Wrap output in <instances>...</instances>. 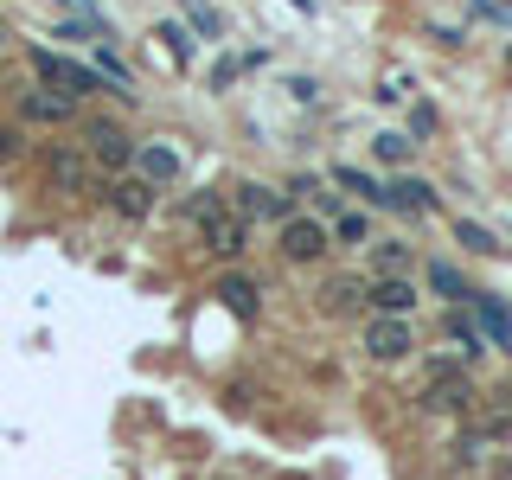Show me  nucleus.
<instances>
[{
	"label": "nucleus",
	"mask_w": 512,
	"mask_h": 480,
	"mask_svg": "<svg viewBox=\"0 0 512 480\" xmlns=\"http://www.w3.org/2000/svg\"><path fill=\"white\" fill-rule=\"evenodd\" d=\"M429 282H436V295H448V301H468V282L455 276V263H429Z\"/></svg>",
	"instance_id": "17"
},
{
	"label": "nucleus",
	"mask_w": 512,
	"mask_h": 480,
	"mask_svg": "<svg viewBox=\"0 0 512 480\" xmlns=\"http://www.w3.org/2000/svg\"><path fill=\"white\" fill-rule=\"evenodd\" d=\"M365 301H372L378 314H397V320H410V301H416V288H410V276H384V282H372V288H365Z\"/></svg>",
	"instance_id": "7"
},
{
	"label": "nucleus",
	"mask_w": 512,
	"mask_h": 480,
	"mask_svg": "<svg viewBox=\"0 0 512 480\" xmlns=\"http://www.w3.org/2000/svg\"><path fill=\"white\" fill-rule=\"evenodd\" d=\"M32 64H39V77L52 84V96H71V103H77V96L96 90V71H84V64H71V58H58V52H45V45L32 52Z\"/></svg>",
	"instance_id": "1"
},
{
	"label": "nucleus",
	"mask_w": 512,
	"mask_h": 480,
	"mask_svg": "<svg viewBox=\"0 0 512 480\" xmlns=\"http://www.w3.org/2000/svg\"><path fill=\"white\" fill-rule=\"evenodd\" d=\"M218 295L231 301L237 314H256V301H263V288H256V282H244V276H224V282H218Z\"/></svg>",
	"instance_id": "14"
},
{
	"label": "nucleus",
	"mask_w": 512,
	"mask_h": 480,
	"mask_svg": "<svg viewBox=\"0 0 512 480\" xmlns=\"http://www.w3.org/2000/svg\"><path fill=\"white\" fill-rule=\"evenodd\" d=\"M378 154H384V160H404L410 141H404V135H378Z\"/></svg>",
	"instance_id": "22"
},
{
	"label": "nucleus",
	"mask_w": 512,
	"mask_h": 480,
	"mask_svg": "<svg viewBox=\"0 0 512 480\" xmlns=\"http://www.w3.org/2000/svg\"><path fill=\"white\" fill-rule=\"evenodd\" d=\"M52 180H58L64 192H84V160L64 154V148H52Z\"/></svg>",
	"instance_id": "15"
},
{
	"label": "nucleus",
	"mask_w": 512,
	"mask_h": 480,
	"mask_svg": "<svg viewBox=\"0 0 512 480\" xmlns=\"http://www.w3.org/2000/svg\"><path fill=\"white\" fill-rule=\"evenodd\" d=\"M474 308H480V327H487V340L493 346H512V320H506V308L493 295H474Z\"/></svg>",
	"instance_id": "11"
},
{
	"label": "nucleus",
	"mask_w": 512,
	"mask_h": 480,
	"mask_svg": "<svg viewBox=\"0 0 512 480\" xmlns=\"http://www.w3.org/2000/svg\"><path fill=\"white\" fill-rule=\"evenodd\" d=\"M333 180H340L346 192H365V199H384V192H378L372 180H365V173H359V167H340V173H333Z\"/></svg>",
	"instance_id": "20"
},
{
	"label": "nucleus",
	"mask_w": 512,
	"mask_h": 480,
	"mask_svg": "<svg viewBox=\"0 0 512 480\" xmlns=\"http://www.w3.org/2000/svg\"><path fill=\"white\" fill-rule=\"evenodd\" d=\"M455 237H461V244H468L474 256H500V237H493L487 224H468V218H461V224H455Z\"/></svg>",
	"instance_id": "16"
},
{
	"label": "nucleus",
	"mask_w": 512,
	"mask_h": 480,
	"mask_svg": "<svg viewBox=\"0 0 512 480\" xmlns=\"http://www.w3.org/2000/svg\"><path fill=\"white\" fill-rule=\"evenodd\" d=\"M340 237H346V244H365V237H372V224H365V212H346V218H340Z\"/></svg>",
	"instance_id": "21"
},
{
	"label": "nucleus",
	"mask_w": 512,
	"mask_h": 480,
	"mask_svg": "<svg viewBox=\"0 0 512 480\" xmlns=\"http://www.w3.org/2000/svg\"><path fill=\"white\" fill-rule=\"evenodd\" d=\"M84 141H90V154H96V160H103V167H109V173H122V167H128V160H135V141H128V135H122V128H116V122H103V116H96V122L84 128Z\"/></svg>",
	"instance_id": "3"
},
{
	"label": "nucleus",
	"mask_w": 512,
	"mask_h": 480,
	"mask_svg": "<svg viewBox=\"0 0 512 480\" xmlns=\"http://www.w3.org/2000/svg\"><path fill=\"white\" fill-rule=\"evenodd\" d=\"M20 154V128H0V160H13Z\"/></svg>",
	"instance_id": "24"
},
{
	"label": "nucleus",
	"mask_w": 512,
	"mask_h": 480,
	"mask_svg": "<svg viewBox=\"0 0 512 480\" xmlns=\"http://www.w3.org/2000/svg\"><path fill=\"white\" fill-rule=\"evenodd\" d=\"M423 404L429 410H468L474 404V384L461 378V372H436V378H429V391H423Z\"/></svg>",
	"instance_id": "6"
},
{
	"label": "nucleus",
	"mask_w": 512,
	"mask_h": 480,
	"mask_svg": "<svg viewBox=\"0 0 512 480\" xmlns=\"http://www.w3.org/2000/svg\"><path fill=\"white\" fill-rule=\"evenodd\" d=\"M288 212V199H282V192L276 186H237V218H282Z\"/></svg>",
	"instance_id": "8"
},
{
	"label": "nucleus",
	"mask_w": 512,
	"mask_h": 480,
	"mask_svg": "<svg viewBox=\"0 0 512 480\" xmlns=\"http://www.w3.org/2000/svg\"><path fill=\"white\" fill-rule=\"evenodd\" d=\"M109 205H116L122 218H148L154 212V186L148 180H116L109 186Z\"/></svg>",
	"instance_id": "9"
},
{
	"label": "nucleus",
	"mask_w": 512,
	"mask_h": 480,
	"mask_svg": "<svg viewBox=\"0 0 512 480\" xmlns=\"http://www.w3.org/2000/svg\"><path fill=\"white\" fill-rule=\"evenodd\" d=\"M0 39H7V26H0Z\"/></svg>",
	"instance_id": "25"
},
{
	"label": "nucleus",
	"mask_w": 512,
	"mask_h": 480,
	"mask_svg": "<svg viewBox=\"0 0 512 480\" xmlns=\"http://www.w3.org/2000/svg\"><path fill=\"white\" fill-rule=\"evenodd\" d=\"M135 167L148 173V186L180 180V154H173V148H135Z\"/></svg>",
	"instance_id": "10"
},
{
	"label": "nucleus",
	"mask_w": 512,
	"mask_h": 480,
	"mask_svg": "<svg viewBox=\"0 0 512 480\" xmlns=\"http://www.w3.org/2000/svg\"><path fill=\"white\" fill-rule=\"evenodd\" d=\"M199 231H205V250L212 256H237L250 244V224L237 212H224V205H212V212H199Z\"/></svg>",
	"instance_id": "2"
},
{
	"label": "nucleus",
	"mask_w": 512,
	"mask_h": 480,
	"mask_svg": "<svg viewBox=\"0 0 512 480\" xmlns=\"http://www.w3.org/2000/svg\"><path fill=\"white\" fill-rule=\"evenodd\" d=\"M416 340H410V320H397V314H378L372 327H365V352L372 359H404Z\"/></svg>",
	"instance_id": "4"
},
{
	"label": "nucleus",
	"mask_w": 512,
	"mask_h": 480,
	"mask_svg": "<svg viewBox=\"0 0 512 480\" xmlns=\"http://www.w3.org/2000/svg\"><path fill=\"white\" fill-rule=\"evenodd\" d=\"M487 436H512V404H506V410H493V416H487Z\"/></svg>",
	"instance_id": "23"
},
{
	"label": "nucleus",
	"mask_w": 512,
	"mask_h": 480,
	"mask_svg": "<svg viewBox=\"0 0 512 480\" xmlns=\"http://www.w3.org/2000/svg\"><path fill=\"white\" fill-rule=\"evenodd\" d=\"M320 250H327V231H320L314 218H288L282 224V256L288 263H314Z\"/></svg>",
	"instance_id": "5"
},
{
	"label": "nucleus",
	"mask_w": 512,
	"mask_h": 480,
	"mask_svg": "<svg viewBox=\"0 0 512 480\" xmlns=\"http://www.w3.org/2000/svg\"><path fill=\"white\" fill-rule=\"evenodd\" d=\"M384 205H410V212H429V205H436V192H429L423 180H397L391 192H384Z\"/></svg>",
	"instance_id": "13"
},
{
	"label": "nucleus",
	"mask_w": 512,
	"mask_h": 480,
	"mask_svg": "<svg viewBox=\"0 0 512 480\" xmlns=\"http://www.w3.org/2000/svg\"><path fill=\"white\" fill-rule=\"evenodd\" d=\"M71 96H52V90H39V96H26V116L32 122H64V116H71Z\"/></svg>",
	"instance_id": "12"
},
{
	"label": "nucleus",
	"mask_w": 512,
	"mask_h": 480,
	"mask_svg": "<svg viewBox=\"0 0 512 480\" xmlns=\"http://www.w3.org/2000/svg\"><path fill=\"white\" fill-rule=\"evenodd\" d=\"M448 340H455V346H461V359H468V352H480V333H474V320H468V314H461V308H455V314H448Z\"/></svg>",
	"instance_id": "18"
},
{
	"label": "nucleus",
	"mask_w": 512,
	"mask_h": 480,
	"mask_svg": "<svg viewBox=\"0 0 512 480\" xmlns=\"http://www.w3.org/2000/svg\"><path fill=\"white\" fill-rule=\"evenodd\" d=\"M378 269H384V276H404V269H410V244H384L378 250Z\"/></svg>",
	"instance_id": "19"
}]
</instances>
